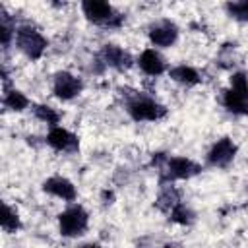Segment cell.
<instances>
[{"instance_id": "obj_11", "label": "cell", "mask_w": 248, "mask_h": 248, "mask_svg": "<svg viewBox=\"0 0 248 248\" xmlns=\"http://www.w3.org/2000/svg\"><path fill=\"white\" fill-rule=\"evenodd\" d=\"M101 58H103V64L105 66H110V68H116V70H128L132 66V56L116 46V45H105L103 50H101Z\"/></svg>"}, {"instance_id": "obj_5", "label": "cell", "mask_w": 248, "mask_h": 248, "mask_svg": "<svg viewBox=\"0 0 248 248\" xmlns=\"http://www.w3.org/2000/svg\"><path fill=\"white\" fill-rule=\"evenodd\" d=\"M202 170V167L198 163H194L188 157H167L165 165H163V172L167 176V180H186L196 176Z\"/></svg>"}, {"instance_id": "obj_8", "label": "cell", "mask_w": 248, "mask_h": 248, "mask_svg": "<svg viewBox=\"0 0 248 248\" xmlns=\"http://www.w3.org/2000/svg\"><path fill=\"white\" fill-rule=\"evenodd\" d=\"M234 155H236V145L232 143V140L231 138H221L207 151V163L211 167L223 169V167H229L232 163Z\"/></svg>"}, {"instance_id": "obj_21", "label": "cell", "mask_w": 248, "mask_h": 248, "mask_svg": "<svg viewBox=\"0 0 248 248\" xmlns=\"http://www.w3.org/2000/svg\"><path fill=\"white\" fill-rule=\"evenodd\" d=\"M231 89H234V91H238V93H242V95L248 97V78L244 74H240V72L234 74L231 78Z\"/></svg>"}, {"instance_id": "obj_22", "label": "cell", "mask_w": 248, "mask_h": 248, "mask_svg": "<svg viewBox=\"0 0 248 248\" xmlns=\"http://www.w3.org/2000/svg\"><path fill=\"white\" fill-rule=\"evenodd\" d=\"M79 248H101L99 244H95V242H87V244H81Z\"/></svg>"}, {"instance_id": "obj_19", "label": "cell", "mask_w": 248, "mask_h": 248, "mask_svg": "<svg viewBox=\"0 0 248 248\" xmlns=\"http://www.w3.org/2000/svg\"><path fill=\"white\" fill-rule=\"evenodd\" d=\"M35 116H37L39 120L46 122V124L52 126V128L60 122V112L54 110V108L48 107V105H37V107H35Z\"/></svg>"}, {"instance_id": "obj_7", "label": "cell", "mask_w": 248, "mask_h": 248, "mask_svg": "<svg viewBox=\"0 0 248 248\" xmlns=\"http://www.w3.org/2000/svg\"><path fill=\"white\" fill-rule=\"evenodd\" d=\"M83 89V83L78 76L70 74V72H58L54 76V81H52V93L62 99V101H70L74 97H78Z\"/></svg>"}, {"instance_id": "obj_14", "label": "cell", "mask_w": 248, "mask_h": 248, "mask_svg": "<svg viewBox=\"0 0 248 248\" xmlns=\"http://www.w3.org/2000/svg\"><path fill=\"white\" fill-rule=\"evenodd\" d=\"M169 76H170L172 81L182 83V85H196L200 81V74L192 66H186V64H180V66L170 68L169 70Z\"/></svg>"}, {"instance_id": "obj_20", "label": "cell", "mask_w": 248, "mask_h": 248, "mask_svg": "<svg viewBox=\"0 0 248 248\" xmlns=\"http://www.w3.org/2000/svg\"><path fill=\"white\" fill-rule=\"evenodd\" d=\"M225 10H227V14H229L232 19L248 21V0L229 2V4H225Z\"/></svg>"}, {"instance_id": "obj_1", "label": "cell", "mask_w": 248, "mask_h": 248, "mask_svg": "<svg viewBox=\"0 0 248 248\" xmlns=\"http://www.w3.org/2000/svg\"><path fill=\"white\" fill-rule=\"evenodd\" d=\"M126 110L136 122H155V120H161L167 116L165 105H161L155 99L141 95V93H134L126 101Z\"/></svg>"}, {"instance_id": "obj_3", "label": "cell", "mask_w": 248, "mask_h": 248, "mask_svg": "<svg viewBox=\"0 0 248 248\" xmlns=\"http://www.w3.org/2000/svg\"><path fill=\"white\" fill-rule=\"evenodd\" d=\"M14 37H16L17 48L25 56H29L31 60H37V58L43 56V52L46 48V39L37 29L29 27V25H23V27H17L14 31Z\"/></svg>"}, {"instance_id": "obj_9", "label": "cell", "mask_w": 248, "mask_h": 248, "mask_svg": "<svg viewBox=\"0 0 248 248\" xmlns=\"http://www.w3.org/2000/svg\"><path fill=\"white\" fill-rule=\"evenodd\" d=\"M46 143L62 153H74L79 147V140L76 134H72L70 130L62 128V126H54L50 128V132L46 134Z\"/></svg>"}, {"instance_id": "obj_18", "label": "cell", "mask_w": 248, "mask_h": 248, "mask_svg": "<svg viewBox=\"0 0 248 248\" xmlns=\"http://www.w3.org/2000/svg\"><path fill=\"white\" fill-rule=\"evenodd\" d=\"M19 217H17V213L8 205V203H4L2 205V229L6 231V232H16L17 229H19Z\"/></svg>"}, {"instance_id": "obj_16", "label": "cell", "mask_w": 248, "mask_h": 248, "mask_svg": "<svg viewBox=\"0 0 248 248\" xmlns=\"http://www.w3.org/2000/svg\"><path fill=\"white\" fill-rule=\"evenodd\" d=\"M4 105H6L8 108L19 112V110H23V108L29 107V99H27L21 91L14 89V91H8V93H6V97H4Z\"/></svg>"}, {"instance_id": "obj_6", "label": "cell", "mask_w": 248, "mask_h": 248, "mask_svg": "<svg viewBox=\"0 0 248 248\" xmlns=\"http://www.w3.org/2000/svg\"><path fill=\"white\" fill-rule=\"evenodd\" d=\"M147 35H149V41H151L153 46L167 48V46H170V45L176 43V39H178V27L170 19H159V21H155L149 27Z\"/></svg>"}, {"instance_id": "obj_23", "label": "cell", "mask_w": 248, "mask_h": 248, "mask_svg": "<svg viewBox=\"0 0 248 248\" xmlns=\"http://www.w3.org/2000/svg\"><path fill=\"white\" fill-rule=\"evenodd\" d=\"M163 248H178V246H174V244H165Z\"/></svg>"}, {"instance_id": "obj_17", "label": "cell", "mask_w": 248, "mask_h": 248, "mask_svg": "<svg viewBox=\"0 0 248 248\" xmlns=\"http://www.w3.org/2000/svg\"><path fill=\"white\" fill-rule=\"evenodd\" d=\"M170 219L174 221V223H178V225H192L194 221H196V213L188 207V205H184L182 202L170 211Z\"/></svg>"}, {"instance_id": "obj_12", "label": "cell", "mask_w": 248, "mask_h": 248, "mask_svg": "<svg viewBox=\"0 0 248 248\" xmlns=\"http://www.w3.org/2000/svg\"><path fill=\"white\" fill-rule=\"evenodd\" d=\"M138 66L147 74V76H161L167 70V62L161 56V52H157L155 48H145L140 58H138Z\"/></svg>"}, {"instance_id": "obj_2", "label": "cell", "mask_w": 248, "mask_h": 248, "mask_svg": "<svg viewBox=\"0 0 248 248\" xmlns=\"http://www.w3.org/2000/svg\"><path fill=\"white\" fill-rule=\"evenodd\" d=\"M81 12L83 16L93 21L95 25H103V27H118L122 23V16L108 4V2H101V0H87L81 4Z\"/></svg>"}, {"instance_id": "obj_4", "label": "cell", "mask_w": 248, "mask_h": 248, "mask_svg": "<svg viewBox=\"0 0 248 248\" xmlns=\"http://www.w3.org/2000/svg\"><path fill=\"white\" fill-rule=\"evenodd\" d=\"M89 215L81 205H70L58 217V229L62 236H81L87 231Z\"/></svg>"}, {"instance_id": "obj_15", "label": "cell", "mask_w": 248, "mask_h": 248, "mask_svg": "<svg viewBox=\"0 0 248 248\" xmlns=\"http://www.w3.org/2000/svg\"><path fill=\"white\" fill-rule=\"evenodd\" d=\"M180 203V196H178V192L169 184V186H165L163 188V192H161V196H159V200H157V205L163 209V211H172L176 205Z\"/></svg>"}, {"instance_id": "obj_10", "label": "cell", "mask_w": 248, "mask_h": 248, "mask_svg": "<svg viewBox=\"0 0 248 248\" xmlns=\"http://www.w3.org/2000/svg\"><path fill=\"white\" fill-rule=\"evenodd\" d=\"M43 190L46 194H50V196H56V198L64 200V202H74L76 196H78L76 186L68 178H64V176H50V178H46L43 182Z\"/></svg>"}, {"instance_id": "obj_13", "label": "cell", "mask_w": 248, "mask_h": 248, "mask_svg": "<svg viewBox=\"0 0 248 248\" xmlns=\"http://www.w3.org/2000/svg\"><path fill=\"white\" fill-rule=\"evenodd\" d=\"M223 107L232 112V114H248V97L234 91V89H227L223 91Z\"/></svg>"}]
</instances>
